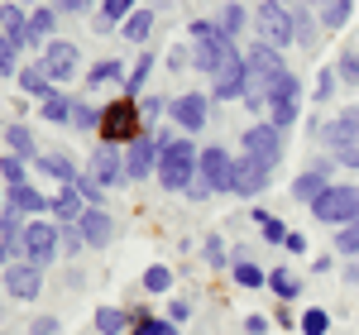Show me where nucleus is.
<instances>
[{
  "instance_id": "f704fd0d",
  "label": "nucleus",
  "mask_w": 359,
  "mask_h": 335,
  "mask_svg": "<svg viewBox=\"0 0 359 335\" xmlns=\"http://www.w3.org/2000/svg\"><path fill=\"white\" fill-rule=\"evenodd\" d=\"M67 125H72V130H101V111H96V106H86V101H72V120H67Z\"/></svg>"
},
{
  "instance_id": "412c9836",
  "label": "nucleus",
  "mask_w": 359,
  "mask_h": 335,
  "mask_svg": "<svg viewBox=\"0 0 359 335\" xmlns=\"http://www.w3.org/2000/svg\"><path fill=\"white\" fill-rule=\"evenodd\" d=\"M5 196H10V211H20V216H43V211H53V201L39 192V187H29V182H15Z\"/></svg>"
},
{
  "instance_id": "1a4fd4ad",
  "label": "nucleus",
  "mask_w": 359,
  "mask_h": 335,
  "mask_svg": "<svg viewBox=\"0 0 359 335\" xmlns=\"http://www.w3.org/2000/svg\"><path fill=\"white\" fill-rule=\"evenodd\" d=\"M240 149H245V153H254L259 163L278 168V163H283V130H278V125H254V130H245Z\"/></svg>"
},
{
  "instance_id": "6ab92c4d",
  "label": "nucleus",
  "mask_w": 359,
  "mask_h": 335,
  "mask_svg": "<svg viewBox=\"0 0 359 335\" xmlns=\"http://www.w3.org/2000/svg\"><path fill=\"white\" fill-rule=\"evenodd\" d=\"M245 91V57H230L221 72H211V96L216 101H235Z\"/></svg>"
},
{
  "instance_id": "a19ab883",
  "label": "nucleus",
  "mask_w": 359,
  "mask_h": 335,
  "mask_svg": "<svg viewBox=\"0 0 359 335\" xmlns=\"http://www.w3.org/2000/svg\"><path fill=\"white\" fill-rule=\"evenodd\" d=\"M297 326H302V335H326V331H331V316H326L321 307H311V311L297 316Z\"/></svg>"
},
{
  "instance_id": "e433bc0d",
  "label": "nucleus",
  "mask_w": 359,
  "mask_h": 335,
  "mask_svg": "<svg viewBox=\"0 0 359 335\" xmlns=\"http://www.w3.org/2000/svg\"><path fill=\"white\" fill-rule=\"evenodd\" d=\"M235 282L240 287H269V273L259 264H249V259H235Z\"/></svg>"
},
{
  "instance_id": "69168bd1",
  "label": "nucleus",
  "mask_w": 359,
  "mask_h": 335,
  "mask_svg": "<svg viewBox=\"0 0 359 335\" xmlns=\"http://www.w3.org/2000/svg\"><path fill=\"white\" fill-rule=\"evenodd\" d=\"M283 5H287V0H283ZM292 5H297V0H292Z\"/></svg>"
},
{
  "instance_id": "2eb2a0df",
  "label": "nucleus",
  "mask_w": 359,
  "mask_h": 335,
  "mask_svg": "<svg viewBox=\"0 0 359 335\" xmlns=\"http://www.w3.org/2000/svg\"><path fill=\"white\" fill-rule=\"evenodd\" d=\"M43 67H48V77L53 82H67L72 72H77V43H62V39H53V43H43V57H39Z\"/></svg>"
},
{
  "instance_id": "aec40b11",
  "label": "nucleus",
  "mask_w": 359,
  "mask_h": 335,
  "mask_svg": "<svg viewBox=\"0 0 359 335\" xmlns=\"http://www.w3.org/2000/svg\"><path fill=\"white\" fill-rule=\"evenodd\" d=\"M273 82H278V77H269L264 67H249V62H245V91H240V101L254 106V111H264V106L273 101Z\"/></svg>"
},
{
  "instance_id": "4468645a",
  "label": "nucleus",
  "mask_w": 359,
  "mask_h": 335,
  "mask_svg": "<svg viewBox=\"0 0 359 335\" xmlns=\"http://www.w3.org/2000/svg\"><path fill=\"white\" fill-rule=\"evenodd\" d=\"M331 172H335V158H316V163H311V168H306V172H302V177L292 182V196L311 206L316 196H321V192H326V187H331Z\"/></svg>"
},
{
  "instance_id": "37998d69",
  "label": "nucleus",
  "mask_w": 359,
  "mask_h": 335,
  "mask_svg": "<svg viewBox=\"0 0 359 335\" xmlns=\"http://www.w3.org/2000/svg\"><path fill=\"white\" fill-rule=\"evenodd\" d=\"M172 287V268L168 264H154L149 273H144V292H168Z\"/></svg>"
},
{
  "instance_id": "f8f14e48",
  "label": "nucleus",
  "mask_w": 359,
  "mask_h": 335,
  "mask_svg": "<svg viewBox=\"0 0 359 335\" xmlns=\"http://www.w3.org/2000/svg\"><path fill=\"white\" fill-rule=\"evenodd\" d=\"M158 153H163V149H158V135L144 130V135L125 149V177H149V172H158Z\"/></svg>"
},
{
  "instance_id": "20e7f679",
  "label": "nucleus",
  "mask_w": 359,
  "mask_h": 335,
  "mask_svg": "<svg viewBox=\"0 0 359 335\" xmlns=\"http://www.w3.org/2000/svg\"><path fill=\"white\" fill-rule=\"evenodd\" d=\"M326 144H331V158L345 168H359V106L340 111L326 125Z\"/></svg>"
},
{
  "instance_id": "052dcab7",
  "label": "nucleus",
  "mask_w": 359,
  "mask_h": 335,
  "mask_svg": "<svg viewBox=\"0 0 359 335\" xmlns=\"http://www.w3.org/2000/svg\"><path fill=\"white\" fill-rule=\"evenodd\" d=\"M283 245H287L292 254H302V249H306V240H302V235H292V230H287V240H283Z\"/></svg>"
},
{
  "instance_id": "473e14b6",
  "label": "nucleus",
  "mask_w": 359,
  "mask_h": 335,
  "mask_svg": "<svg viewBox=\"0 0 359 335\" xmlns=\"http://www.w3.org/2000/svg\"><path fill=\"white\" fill-rule=\"evenodd\" d=\"M350 15H355V0H326L321 25H326V29H345V25H350Z\"/></svg>"
},
{
  "instance_id": "680f3d73",
  "label": "nucleus",
  "mask_w": 359,
  "mask_h": 335,
  "mask_svg": "<svg viewBox=\"0 0 359 335\" xmlns=\"http://www.w3.org/2000/svg\"><path fill=\"white\" fill-rule=\"evenodd\" d=\"M187 192H192V201H206V196H211V187H206V182H192Z\"/></svg>"
},
{
  "instance_id": "ddd939ff",
  "label": "nucleus",
  "mask_w": 359,
  "mask_h": 335,
  "mask_svg": "<svg viewBox=\"0 0 359 335\" xmlns=\"http://www.w3.org/2000/svg\"><path fill=\"white\" fill-rule=\"evenodd\" d=\"M5 292H10L15 302H34V297L43 292V268H34V264H10V268H5Z\"/></svg>"
},
{
  "instance_id": "cd10ccee",
  "label": "nucleus",
  "mask_w": 359,
  "mask_h": 335,
  "mask_svg": "<svg viewBox=\"0 0 359 335\" xmlns=\"http://www.w3.org/2000/svg\"><path fill=\"white\" fill-rule=\"evenodd\" d=\"M20 86H25L29 96H53V77H48L43 62H29L25 72H20Z\"/></svg>"
},
{
  "instance_id": "0eeeda50",
  "label": "nucleus",
  "mask_w": 359,
  "mask_h": 335,
  "mask_svg": "<svg viewBox=\"0 0 359 335\" xmlns=\"http://www.w3.org/2000/svg\"><path fill=\"white\" fill-rule=\"evenodd\" d=\"M20 249L29 254V264H34V268H48V264H53V254L62 249V225H57V221H29Z\"/></svg>"
},
{
  "instance_id": "f03ea898",
  "label": "nucleus",
  "mask_w": 359,
  "mask_h": 335,
  "mask_svg": "<svg viewBox=\"0 0 359 335\" xmlns=\"http://www.w3.org/2000/svg\"><path fill=\"white\" fill-rule=\"evenodd\" d=\"M163 153H158V182H163L168 192H187L196 182V153L187 139H168V144H158Z\"/></svg>"
},
{
  "instance_id": "0e129e2a",
  "label": "nucleus",
  "mask_w": 359,
  "mask_h": 335,
  "mask_svg": "<svg viewBox=\"0 0 359 335\" xmlns=\"http://www.w3.org/2000/svg\"><path fill=\"white\" fill-rule=\"evenodd\" d=\"M0 268H10V249L5 245H0Z\"/></svg>"
},
{
  "instance_id": "9d476101",
  "label": "nucleus",
  "mask_w": 359,
  "mask_h": 335,
  "mask_svg": "<svg viewBox=\"0 0 359 335\" xmlns=\"http://www.w3.org/2000/svg\"><path fill=\"white\" fill-rule=\"evenodd\" d=\"M230 172H235V158H230L225 149H201V158H196V182H206L211 196L230 192Z\"/></svg>"
},
{
  "instance_id": "09e8293b",
  "label": "nucleus",
  "mask_w": 359,
  "mask_h": 335,
  "mask_svg": "<svg viewBox=\"0 0 359 335\" xmlns=\"http://www.w3.org/2000/svg\"><path fill=\"white\" fill-rule=\"evenodd\" d=\"M292 25H297V43H306V48H316V20H311L306 10H297V15H292Z\"/></svg>"
},
{
  "instance_id": "bf43d9fd",
  "label": "nucleus",
  "mask_w": 359,
  "mask_h": 335,
  "mask_svg": "<svg viewBox=\"0 0 359 335\" xmlns=\"http://www.w3.org/2000/svg\"><path fill=\"white\" fill-rule=\"evenodd\" d=\"M340 278L350 282V287H359V259H350V268H345V273H340Z\"/></svg>"
},
{
  "instance_id": "338daca9",
  "label": "nucleus",
  "mask_w": 359,
  "mask_h": 335,
  "mask_svg": "<svg viewBox=\"0 0 359 335\" xmlns=\"http://www.w3.org/2000/svg\"><path fill=\"white\" fill-rule=\"evenodd\" d=\"M0 196H5V192H0Z\"/></svg>"
},
{
  "instance_id": "7c9ffc66",
  "label": "nucleus",
  "mask_w": 359,
  "mask_h": 335,
  "mask_svg": "<svg viewBox=\"0 0 359 335\" xmlns=\"http://www.w3.org/2000/svg\"><path fill=\"white\" fill-rule=\"evenodd\" d=\"M149 72H154V53H139V62L130 67V77H125V101H135L144 82H149Z\"/></svg>"
},
{
  "instance_id": "a18cd8bd",
  "label": "nucleus",
  "mask_w": 359,
  "mask_h": 335,
  "mask_svg": "<svg viewBox=\"0 0 359 335\" xmlns=\"http://www.w3.org/2000/svg\"><path fill=\"white\" fill-rule=\"evenodd\" d=\"M221 29L230 34V39H240V29H245V10H240V0H230L221 10Z\"/></svg>"
},
{
  "instance_id": "4c0bfd02",
  "label": "nucleus",
  "mask_w": 359,
  "mask_h": 335,
  "mask_svg": "<svg viewBox=\"0 0 359 335\" xmlns=\"http://www.w3.org/2000/svg\"><path fill=\"white\" fill-rule=\"evenodd\" d=\"M115 77H125V62L106 57V62H96V67L86 72V86H106V82H115Z\"/></svg>"
},
{
  "instance_id": "c03bdc74",
  "label": "nucleus",
  "mask_w": 359,
  "mask_h": 335,
  "mask_svg": "<svg viewBox=\"0 0 359 335\" xmlns=\"http://www.w3.org/2000/svg\"><path fill=\"white\" fill-rule=\"evenodd\" d=\"M335 249L350 254V259H359V221H355V225H340V230H335Z\"/></svg>"
},
{
  "instance_id": "6e6d98bb",
  "label": "nucleus",
  "mask_w": 359,
  "mask_h": 335,
  "mask_svg": "<svg viewBox=\"0 0 359 335\" xmlns=\"http://www.w3.org/2000/svg\"><path fill=\"white\" fill-rule=\"evenodd\" d=\"M29 335H57V321L53 316H39V321L29 326Z\"/></svg>"
},
{
  "instance_id": "bb28decb",
  "label": "nucleus",
  "mask_w": 359,
  "mask_h": 335,
  "mask_svg": "<svg viewBox=\"0 0 359 335\" xmlns=\"http://www.w3.org/2000/svg\"><path fill=\"white\" fill-rule=\"evenodd\" d=\"M0 34H10L15 43L29 39V20H25V5H0Z\"/></svg>"
},
{
  "instance_id": "6e6552de",
  "label": "nucleus",
  "mask_w": 359,
  "mask_h": 335,
  "mask_svg": "<svg viewBox=\"0 0 359 335\" xmlns=\"http://www.w3.org/2000/svg\"><path fill=\"white\" fill-rule=\"evenodd\" d=\"M297 106H302V82L287 72V77H278L273 82V101H269V125L278 130H287L292 120H297Z\"/></svg>"
},
{
  "instance_id": "3c124183",
  "label": "nucleus",
  "mask_w": 359,
  "mask_h": 335,
  "mask_svg": "<svg viewBox=\"0 0 359 335\" xmlns=\"http://www.w3.org/2000/svg\"><path fill=\"white\" fill-rule=\"evenodd\" d=\"M0 177H5L10 187L25 182V158H20V153H5V158H0Z\"/></svg>"
},
{
  "instance_id": "58836bf2",
  "label": "nucleus",
  "mask_w": 359,
  "mask_h": 335,
  "mask_svg": "<svg viewBox=\"0 0 359 335\" xmlns=\"http://www.w3.org/2000/svg\"><path fill=\"white\" fill-rule=\"evenodd\" d=\"M10 72H25L20 67V43L10 34H0V77H10Z\"/></svg>"
},
{
  "instance_id": "c756f323",
  "label": "nucleus",
  "mask_w": 359,
  "mask_h": 335,
  "mask_svg": "<svg viewBox=\"0 0 359 335\" xmlns=\"http://www.w3.org/2000/svg\"><path fill=\"white\" fill-rule=\"evenodd\" d=\"M125 326H135L130 311H120V307H101V311H96V331H101V335H120Z\"/></svg>"
},
{
  "instance_id": "f257e3e1",
  "label": "nucleus",
  "mask_w": 359,
  "mask_h": 335,
  "mask_svg": "<svg viewBox=\"0 0 359 335\" xmlns=\"http://www.w3.org/2000/svg\"><path fill=\"white\" fill-rule=\"evenodd\" d=\"M187 34H192V43H196V48H192V62L201 67V72H221L230 57H240L235 39H230L221 25H211V20H192V29H187Z\"/></svg>"
},
{
  "instance_id": "ea45409f",
  "label": "nucleus",
  "mask_w": 359,
  "mask_h": 335,
  "mask_svg": "<svg viewBox=\"0 0 359 335\" xmlns=\"http://www.w3.org/2000/svg\"><path fill=\"white\" fill-rule=\"evenodd\" d=\"M43 120H53V125H67V120H72V101H67V96H43Z\"/></svg>"
},
{
  "instance_id": "9b49d317",
  "label": "nucleus",
  "mask_w": 359,
  "mask_h": 335,
  "mask_svg": "<svg viewBox=\"0 0 359 335\" xmlns=\"http://www.w3.org/2000/svg\"><path fill=\"white\" fill-rule=\"evenodd\" d=\"M269 177H273V168L259 163L254 153H245V158H235V172H230V192H235V196H259L264 187H269Z\"/></svg>"
},
{
  "instance_id": "f3484780",
  "label": "nucleus",
  "mask_w": 359,
  "mask_h": 335,
  "mask_svg": "<svg viewBox=\"0 0 359 335\" xmlns=\"http://www.w3.org/2000/svg\"><path fill=\"white\" fill-rule=\"evenodd\" d=\"M168 115H172L182 130H201V125H206V115H211V101H206L201 91H182V96L168 106Z\"/></svg>"
},
{
  "instance_id": "864d4df0",
  "label": "nucleus",
  "mask_w": 359,
  "mask_h": 335,
  "mask_svg": "<svg viewBox=\"0 0 359 335\" xmlns=\"http://www.w3.org/2000/svg\"><path fill=\"white\" fill-rule=\"evenodd\" d=\"M206 264H211V268H221V264H225V245L216 240V235L206 240Z\"/></svg>"
},
{
  "instance_id": "e2e57ef3",
  "label": "nucleus",
  "mask_w": 359,
  "mask_h": 335,
  "mask_svg": "<svg viewBox=\"0 0 359 335\" xmlns=\"http://www.w3.org/2000/svg\"><path fill=\"white\" fill-rule=\"evenodd\" d=\"M57 5H62V10H86L91 0H57Z\"/></svg>"
},
{
  "instance_id": "4be33fe9",
  "label": "nucleus",
  "mask_w": 359,
  "mask_h": 335,
  "mask_svg": "<svg viewBox=\"0 0 359 335\" xmlns=\"http://www.w3.org/2000/svg\"><path fill=\"white\" fill-rule=\"evenodd\" d=\"M249 67H264L269 77H287V62H283V48H273V43H254L245 53Z\"/></svg>"
},
{
  "instance_id": "13d9d810",
  "label": "nucleus",
  "mask_w": 359,
  "mask_h": 335,
  "mask_svg": "<svg viewBox=\"0 0 359 335\" xmlns=\"http://www.w3.org/2000/svg\"><path fill=\"white\" fill-rule=\"evenodd\" d=\"M245 331H249V335H264V331H269V321H264V316H249Z\"/></svg>"
},
{
  "instance_id": "5701e85b",
  "label": "nucleus",
  "mask_w": 359,
  "mask_h": 335,
  "mask_svg": "<svg viewBox=\"0 0 359 335\" xmlns=\"http://www.w3.org/2000/svg\"><path fill=\"white\" fill-rule=\"evenodd\" d=\"M82 211H86V201H82L77 187H62V192L53 196V221L57 225H77V221H82Z\"/></svg>"
},
{
  "instance_id": "603ef678",
  "label": "nucleus",
  "mask_w": 359,
  "mask_h": 335,
  "mask_svg": "<svg viewBox=\"0 0 359 335\" xmlns=\"http://www.w3.org/2000/svg\"><path fill=\"white\" fill-rule=\"evenodd\" d=\"M254 221L264 225V240H269V245H283V240H287V225H283V221H273V216H264V211H259Z\"/></svg>"
},
{
  "instance_id": "b1692460",
  "label": "nucleus",
  "mask_w": 359,
  "mask_h": 335,
  "mask_svg": "<svg viewBox=\"0 0 359 335\" xmlns=\"http://www.w3.org/2000/svg\"><path fill=\"white\" fill-rule=\"evenodd\" d=\"M34 163L43 168L48 177H57V182H67V187H72V182L82 177V172H77V163H72V153H62V149H53V153H43V158H34Z\"/></svg>"
},
{
  "instance_id": "7ed1b4c3",
  "label": "nucleus",
  "mask_w": 359,
  "mask_h": 335,
  "mask_svg": "<svg viewBox=\"0 0 359 335\" xmlns=\"http://www.w3.org/2000/svg\"><path fill=\"white\" fill-rule=\"evenodd\" d=\"M311 216L321 225H355L359 221V187H345V182H331L326 192L311 201Z\"/></svg>"
},
{
  "instance_id": "4d7b16f0",
  "label": "nucleus",
  "mask_w": 359,
  "mask_h": 335,
  "mask_svg": "<svg viewBox=\"0 0 359 335\" xmlns=\"http://www.w3.org/2000/svg\"><path fill=\"white\" fill-rule=\"evenodd\" d=\"M187 316H192V307H187V302H172V307H168V321H172V326H182Z\"/></svg>"
},
{
  "instance_id": "a878e982",
  "label": "nucleus",
  "mask_w": 359,
  "mask_h": 335,
  "mask_svg": "<svg viewBox=\"0 0 359 335\" xmlns=\"http://www.w3.org/2000/svg\"><path fill=\"white\" fill-rule=\"evenodd\" d=\"M20 240H25V216H20V211H0V245L10 249V264H15Z\"/></svg>"
},
{
  "instance_id": "de8ad7c7",
  "label": "nucleus",
  "mask_w": 359,
  "mask_h": 335,
  "mask_svg": "<svg viewBox=\"0 0 359 335\" xmlns=\"http://www.w3.org/2000/svg\"><path fill=\"white\" fill-rule=\"evenodd\" d=\"M72 187H77V192H82V201H86V206H101V201H106V196H101V182H96V177H91V172H82V177H77V182H72Z\"/></svg>"
},
{
  "instance_id": "c85d7f7f",
  "label": "nucleus",
  "mask_w": 359,
  "mask_h": 335,
  "mask_svg": "<svg viewBox=\"0 0 359 335\" xmlns=\"http://www.w3.org/2000/svg\"><path fill=\"white\" fill-rule=\"evenodd\" d=\"M53 10H48V5H43V10H34V15H29V39L25 43H53Z\"/></svg>"
},
{
  "instance_id": "39448f33",
  "label": "nucleus",
  "mask_w": 359,
  "mask_h": 335,
  "mask_svg": "<svg viewBox=\"0 0 359 335\" xmlns=\"http://www.w3.org/2000/svg\"><path fill=\"white\" fill-rule=\"evenodd\" d=\"M144 135V115L135 101H115L101 111V144H135Z\"/></svg>"
},
{
  "instance_id": "2f4dec72",
  "label": "nucleus",
  "mask_w": 359,
  "mask_h": 335,
  "mask_svg": "<svg viewBox=\"0 0 359 335\" xmlns=\"http://www.w3.org/2000/svg\"><path fill=\"white\" fill-rule=\"evenodd\" d=\"M130 335H177V326H172V321H163V316L135 311V326H130Z\"/></svg>"
},
{
  "instance_id": "8fccbe9b",
  "label": "nucleus",
  "mask_w": 359,
  "mask_h": 335,
  "mask_svg": "<svg viewBox=\"0 0 359 335\" xmlns=\"http://www.w3.org/2000/svg\"><path fill=\"white\" fill-rule=\"evenodd\" d=\"M335 86H340V72H335V67H321V72H316V101H331Z\"/></svg>"
},
{
  "instance_id": "79ce46f5",
  "label": "nucleus",
  "mask_w": 359,
  "mask_h": 335,
  "mask_svg": "<svg viewBox=\"0 0 359 335\" xmlns=\"http://www.w3.org/2000/svg\"><path fill=\"white\" fill-rule=\"evenodd\" d=\"M135 15V0H106L101 5V25H125Z\"/></svg>"
},
{
  "instance_id": "423d86ee",
  "label": "nucleus",
  "mask_w": 359,
  "mask_h": 335,
  "mask_svg": "<svg viewBox=\"0 0 359 335\" xmlns=\"http://www.w3.org/2000/svg\"><path fill=\"white\" fill-rule=\"evenodd\" d=\"M254 25H259V39L264 43H297V25H292V5H283V0H264L259 5V15H254Z\"/></svg>"
},
{
  "instance_id": "dca6fc26",
  "label": "nucleus",
  "mask_w": 359,
  "mask_h": 335,
  "mask_svg": "<svg viewBox=\"0 0 359 335\" xmlns=\"http://www.w3.org/2000/svg\"><path fill=\"white\" fill-rule=\"evenodd\" d=\"M91 177H96L101 187L125 182V153H120V144H101V149L91 153Z\"/></svg>"
},
{
  "instance_id": "c9c22d12",
  "label": "nucleus",
  "mask_w": 359,
  "mask_h": 335,
  "mask_svg": "<svg viewBox=\"0 0 359 335\" xmlns=\"http://www.w3.org/2000/svg\"><path fill=\"white\" fill-rule=\"evenodd\" d=\"M5 144H10L20 158H34V135H29V125H5Z\"/></svg>"
},
{
  "instance_id": "a211bd4d",
  "label": "nucleus",
  "mask_w": 359,
  "mask_h": 335,
  "mask_svg": "<svg viewBox=\"0 0 359 335\" xmlns=\"http://www.w3.org/2000/svg\"><path fill=\"white\" fill-rule=\"evenodd\" d=\"M77 235H82L91 249H106V245L115 240V221L106 216V211H101V206H86L82 221H77Z\"/></svg>"
},
{
  "instance_id": "49530a36",
  "label": "nucleus",
  "mask_w": 359,
  "mask_h": 335,
  "mask_svg": "<svg viewBox=\"0 0 359 335\" xmlns=\"http://www.w3.org/2000/svg\"><path fill=\"white\" fill-rule=\"evenodd\" d=\"M335 72H340V82H355L359 86V48H345L340 62H335Z\"/></svg>"
},
{
  "instance_id": "393cba45",
  "label": "nucleus",
  "mask_w": 359,
  "mask_h": 335,
  "mask_svg": "<svg viewBox=\"0 0 359 335\" xmlns=\"http://www.w3.org/2000/svg\"><path fill=\"white\" fill-rule=\"evenodd\" d=\"M269 292H273L278 302H292V297H302V278L292 268H273L269 273Z\"/></svg>"
},
{
  "instance_id": "72a5a7b5",
  "label": "nucleus",
  "mask_w": 359,
  "mask_h": 335,
  "mask_svg": "<svg viewBox=\"0 0 359 335\" xmlns=\"http://www.w3.org/2000/svg\"><path fill=\"white\" fill-rule=\"evenodd\" d=\"M149 29H154V10H135V15L125 20V39H130V43H144Z\"/></svg>"
},
{
  "instance_id": "5fc2aeb1",
  "label": "nucleus",
  "mask_w": 359,
  "mask_h": 335,
  "mask_svg": "<svg viewBox=\"0 0 359 335\" xmlns=\"http://www.w3.org/2000/svg\"><path fill=\"white\" fill-rule=\"evenodd\" d=\"M139 115H144V120L163 115V96H144V101H139Z\"/></svg>"
}]
</instances>
